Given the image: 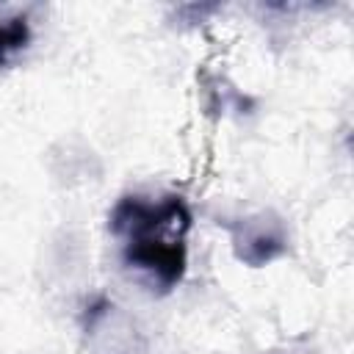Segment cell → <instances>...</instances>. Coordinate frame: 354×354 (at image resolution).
Instances as JSON below:
<instances>
[{
  "instance_id": "6da1fadb",
  "label": "cell",
  "mask_w": 354,
  "mask_h": 354,
  "mask_svg": "<svg viewBox=\"0 0 354 354\" xmlns=\"http://www.w3.org/2000/svg\"><path fill=\"white\" fill-rule=\"evenodd\" d=\"M191 227L194 213L174 191H127L108 210V232L119 243L122 266L152 293H169L185 279Z\"/></svg>"
},
{
  "instance_id": "7a4b0ae2",
  "label": "cell",
  "mask_w": 354,
  "mask_h": 354,
  "mask_svg": "<svg viewBox=\"0 0 354 354\" xmlns=\"http://www.w3.org/2000/svg\"><path fill=\"white\" fill-rule=\"evenodd\" d=\"M80 332L88 354H147L149 348L141 321L111 296H94L86 301Z\"/></svg>"
},
{
  "instance_id": "277c9868",
  "label": "cell",
  "mask_w": 354,
  "mask_h": 354,
  "mask_svg": "<svg viewBox=\"0 0 354 354\" xmlns=\"http://www.w3.org/2000/svg\"><path fill=\"white\" fill-rule=\"evenodd\" d=\"M33 39L30 6L0 3V66L28 50Z\"/></svg>"
},
{
  "instance_id": "3957f363",
  "label": "cell",
  "mask_w": 354,
  "mask_h": 354,
  "mask_svg": "<svg viewBox=\"0 0 354 354\" xmlns=\"http://www.w3.org/2000/svg\"><path fill=\"white\" fill-rule=\"evenodd\" d=\"M227 230L230 249L238 263L249 268H266L288 254L290 232L277 210H252L218 221Z\"/></svg>"
}]
</instances>
